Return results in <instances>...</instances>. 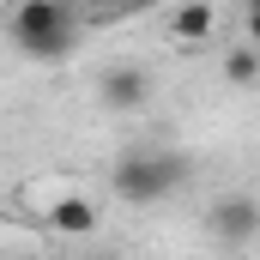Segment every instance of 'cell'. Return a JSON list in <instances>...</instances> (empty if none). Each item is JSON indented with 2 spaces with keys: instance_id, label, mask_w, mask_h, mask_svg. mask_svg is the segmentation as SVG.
Here are the masks:
<instances>
[{
  "instance_id": "6da1fadb",
  "label": "cell",
  "mask_w": 260,
  "mask_h": 260,
  "mask_svg": "<svg viewBox=\"0 0 260 260\" xmlns=\"http://www.w3.org/2000/svg\"><path fill=\"white\" fill-rule=\"evenodd\" d=\"M6 30L18 43V55L55 67L79 49V6L73 0H18L12 18H6Z\"/></svg>"
},
{
  "instance_id": "7a4b0ae2",
  "label": "cell",
  "mask_w": 260,
  "mask_h": 260,
  "mask_svg": "<svg viewBox=\"0 0 260 260\" xmlns=\"http://www.w3.org/2000/svg\"><path fill=\"white\" fill-rule=\"evenodd\" d=\"M182 182H188V164L176 151H164V145H133V151L115 157V170H109V188H115V200H127V206H164Z\"/></svg>"
},
{
  "instance_id": "3957f363",
  "label": "cell",
  "mask_w": 260,
  "mask_h": 260,
  "mask_svg": "<svg viewBox=\"0 0 260 260\" xmlns=\"http://www.w3.org/2000/svg\"><path fill=\"white\" fill-rule=\"evenodd\" d=\"M206 230H212L230 254H242L248 242H260V200L254 194H224L206 212Z\"/></svg>"
},
{
  "instance_id": "277c9868",
  "label": "cell",
  "mask_w": 260,
  "mask_h": 260,
  "mask_svg": "<svg viewBox=\"0 0 260 260\" xmlns=\"http://www.w3.org/2000/svg\"><path fill=\"white\" fill-rule=\"evenodd\" d=\"M97 103H103L109 115H133V109H145V103H151V73H145L139 61L103 67V79H97Z\"/></svg>"
},
{
  "instance_id": "5b68a950",
  "label": "cell",
  "mask_w": 260,
  "mask_h": 260,
  "mask_svg": "<svg viewBox=\"0 0 260 260\" xmlns=\"http://www.w3.org/2000/svg\"><path fill=\"white\" fill-rule=\"evenodd\" d=\"M97 224H103V212H97L91 200H79V194H67V200L49 206V230H55V236H73V242H79V236H97Z\"/></svg>"
},
{
  "instance_id": "8992f818",
  "label": "cell",
  "mask_w": 260,
  "mask_h": 260,
  "mask_svg": "<svg viewBox=\"0 0 260 260\" xmlns=\"http://www.w3.org/2000/svg\"><path fill=\"white\" fill-rule=\"evenodd\" d=\"M212 24H218V12H212V0H188L176 18H170V37L188 49V43H206L212 37Z\"/></svg>"
},
{
  "instance_id": "52a82bcc",
  "label": "cell",
  "mask_w": 260,
  "mask_h": 260,
  "mask_svg": "<svg viewBox=\"0 0 260 260\" xmlns=\"http://www.w3.org/2000/svg\"><path fill=\"white\" fill-rule=\"evenodd\" d=\"M224 79H230V85H254V79H260V49H254V43L224 55Z\"/></svg>"
},
{
  "instance_id": "ba28073f",
  "label": "cell",
  "mask_w": 260,
  "mask_h": 260,
  "mask_svg": "<svg viewBox=\"0 0 260 260\" xmlns=\"http://www.w3.org/2000/svg\"><path fill=\"white\" fill-rule=\"evenodd\" d=\"M242 6V30H248V43L260 49V0H236Z\"/></svg>"
},
{
  "instance_id": "9c48e42d",
  "label": "cell",
  "mask_w": 260,
  "mask_h": 260,
  "mask_svg": "<svg viewBox=\"0 0 260 260\" xmlns=\"http://www.w3.org/2000/svg\"><path fill=\"white\" fill-rule=\"evenodd\" d=\"M151 6H164V0H115V12H151Z\"/></svg>"
},
{
  "instance_id": "30bf717a",
  "label": "cell",
  "mask_w": 260,
  "mask_h": 260,
  "mask_svg": "<svg viewBox=\"0 0 260 260\" xmlns=\"http://www.w3.org/2000/svg\"><path fill=\"white\" fill-rule=\"evenodd\" d=\"M230 260H236V254H230Z\"/></svg>"
}]
</instances>
